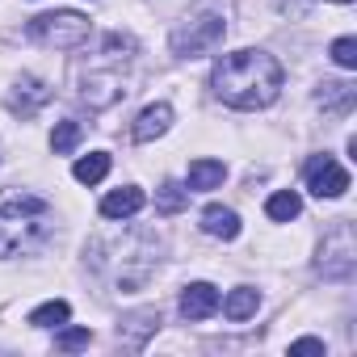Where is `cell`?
I'll return each mask as SVG.
<instances>
[{"label":"cell","mask_w":357,"mask_h":357,"mask_svg":"<svg viewBox=\"0 0 357 357\" xmlns=\"http://www.w3.org/2000/svg\"><path fill=\"white\" fill-rule=\"evenodd\" d=\"M139 211H143V190H135V185L114 190V194L101 202V215H105V219H130V215H139Z\"/></svg>","instance_id":"obj_12"},{"label":"cell","mask_w":357,"mask_h":357,"mask_svg":"<svg viewBox=\"0 0 357 357\" xmlns=\"http://www.w3.org/2000/svg\"><path fill=\"white\" fill-rule=\"evenodd\" d=\"M319 105H332V109H349L353 105V84H344V80H336V84H324L319 89Z\"/></svg>","instance_id":"obj_20"},{"label":"cell","mask_w":357,"mask_h":357,"mask_svg":"<svg viewBox=\"0 0 357 357\" xmlns=\"http://www.w3.org/2000/svg\"><path fill=\"white\" fill-rule=\"evenodd\" d=\"M353 257H357V248H353V227H349V223H340V227L324 240V252H319V273H324V278L344 282V278L353 273Z\"/></svg>","instance_id":"obj_6"},{"label":"cell","mask_w":357,"mask_h":357,"mask_svg":"<svg viewBox=\"0 0 357 357\" xmlns=\"http://www.w3.org/2000/svg\"><path fill=\"white\" fill-rule=\"evenodd\" d=\"M72 172H76V181H80V185H97L101 176L109 172V155H105V151H93V155L76 160V168H72Z\"/></svg>","instance_id":"obj_17"},{"label":"cell","mask_w":357,"mask_h":357,"mask_svg":"<svg viewBox=\"0 0 357 357\" xmlns=\"http://www.w3.org/2000/svg\"><path fill=\"white\" fill-rule=\"evenodd\" d=\"M211 89L231 109H265L282 93V63L269 51H231L215 63Z\"/></svg>","instance_id":"obj_1"},{"label":"cell","mask_w":357,"mask_h":357,"mask_svg":"<svg viewBox=\"0 0 357 357\" xmlns=\"http://www.w3.org/2000/svg\"><path fill=\"white\" fill-rule=\"evenodd\" d=\"M202 231L215 236V240H236L240 236V215L227 211V206H206L202 211Z\"/></svg>","instance_id":"obj_11"},{"label":"cell","mask_w":357,"mask_h":357,"mask_svg":"<svg viewBox=\"0 0 357 357\" xmlns=\"http://www.w3.org/2000/svg\"><path fill=\"white\" fill-rule=\"evenodd\" d=\"M336 5H349V0H336Z\"/></svg>","instance_id":"obj_24"},{"label":"cell","mask_w":357,"mask_h":357,"mask_svg":"<svg viewBox=\"0 0 357 357\" xmlns=\"http://www.w3.org/2000/svg\"><path fill=\"white\" fill-rule=\"evenodd\" d=\"M227 34V22H223V9L215 0H198V5L185 13V22L172 30V51L181 59H198V55H211Z\"/></svg>","instance_id":"obj_4"},{"label":"cell","mask_w":357,"mask_h":357,"mask_svg":"<svg viewBox=\"0 0 357 357\" xmlns=\"http://www.w3.org/2000/svg\"><path fill=\"white\" fill-rule=\"evenodd\" d=\"M47 101H51V89H47L43 80H34V76H22V80H17V89L9 93V109H13V114H22V118L38 114Z\"/></svg>","instance_id":"obj_9"},{"label":"cell","mask_w":357,"mask_h":357,"mask_svg":"<svg viewBox=\"0 0 357 357\" xmlns=\"http://www.w3.org/2000/svg\"><path fill=\"white\" fill-rule=\"evenodd\" d=\"M172 126V109L160 101V105H147L143 114H139V122H135V139L139 143H151V139H160L164 130Z\"/></svg>","instance_id":"obj_10"},{"label":"cell","mask_w":357,"mask_h":357,"mask_svg":"<svg viewBox=\"0 0 357 357\" xmlns=\"http://www.w3.org/2000/svg\"><path fill=\"white\" fill-rule=\"evenodd\" d=\"M93 340V332L89 328H72V332H63L59 340H55V349H84Z\"/></svg>","instance_id":"obj_22"},{"label":"cell","mask_w":357,"mask_h":357,"mask_svg":"<svg viewBox=\"0 0 357 357\" xmlns=\"http://www.w3.org/2000/svg\"><path fill=\"white\" fill-rule=\"evenodd\" d=\"M290 353H324V340L303 336V340H294V344H290Z\"/></svg>","instance_id":"obj_23"},{"label":"cell","mask_w":357,"mask_h":357,"mask_svg":"<svg viewBox=\"0 0 357 357\" xmlns=\"http://www.w3.org/2000/svg\"><path fill=\"white\" fill-rule=\"evenodd\" d=\"M80 135H84V126H80L76 118L59 122V126H55V135H51V147H55V155H68V151H76Z\"/></svg>","instance_id":"obj_19"},{"label":"cell","mask_w":357,"mask_h":357,"mask_svg":"<svg viewBox=\"0 0 357 357\" xmlns=\"http://www.w3.org/2000/svg\"><path fill=\"white\" fill-rule=\"evenodd\" d=\"M55 236V211L38 194H0V257H22Z\"/></svg>","instance_id":"obj_2"},{"label":"cell","mask_w":357,"mask_h":357,"mask_svg":"<svg viewBox=\"0 0 357 357\" xmlns=\"http://www.w3.org/2000/svg\"><path fill=\"white\" fill-rule=\"evenodd\" d=\"M307 190L315 198H340L349 190V172L332 155H311L307 160Z\"/></svg>","instance_id":"obj_7"},{"label":"cell","mask_w":357,"mask_h":357,"mask_svg":"<svg viewBox=\"0 0 357 357\" xmlns=\"http://www.w3.org/2000/svg\"><path fill=\"white\" fill-rule=\"evenodd\" d=\"M219 303H223V298H219V290H215L211 282H190L185 294H181V315L198 324V319H211V315L219 311Z\"/></svg>","instance_id":"obj_8"},{"label":"cell","mask_w":357,"mask_h":357,"mask_svg":"<svg viewBox=\"0 0 357 357\" xmlns=\"http://www.w3.org/2000/svg\"><path fill=\"white\" fill-rule=\"evenodd\" d=\"M223 176H227V168H223V160H194V164H190V190H198V194H206V190H215V185H223Z\"/></svg>","instance_id":"obj_14"},{"label":"cell","mask_w":357,"mask_h":357,"mask_svg":"<svg viewBox=\"0 0 357 357\" xmlns=\"http://www.w3.org/2000/svg\"><path fill=\"white\" fill-rule=\"evenodd\" d=\"M298 211H303V198H298L294 190H278V194L265 202V215H269L273 223H290V219H298Z\"/></svg>","instance_id":"obj_15"},{"label":"cell","mask_w":357,"mask_h":357,"mask_svg":"<svg viewBox=\"0 0 357 357\" xmlns=\"http://www.w3.org/2000/svg\"><path fill=\"white\" fill-rule=\"evenodd\" d=\"M219 307H223V315H227L231 324H244L248 315H257V307H261V294H257L252 286H240V290H231V294H227Z\"/></svg>","instance_id":"obj_13"},{"label":"cell","mask_w":357,"mask_h":357,"mask_svg":"<svg viewBox=\"0 0 357 357\" xmlns=\"http://www.w3.org/2000/svg\"><path fill=\"white\" fill-rule=\"evenodd\" d=\"M130 55H135V38L130 34H105V63L109 68H89L80 76V101H89L93 109L114 105L126 93L122 63H130Z\"/></svg>","instance_id":"obj_3"},{"label":"cell","mask_w":357,"mask_h":357,"mask_svg":"<svg viewBox=\"0 0 357 357\" xmlns=\"http://www.w3.org/2000/svg\"><path fill=\"white\" fill-rule=\"evenodd\" d=\"M68 315H72V307L63 298H51V303H43V307L30 311V324L34 328H59V324H68Z\"/></svg>","instance_id":"obj_18"},{"label":"cell","mask_w":357,"mask_h":357,"mask_svg":"<svg viewBox=\"0 0 357 357\" xmlns=\"http://www.w3.org/2000/svg\"><path fill=\"white\" fill-rule=\"evenodd\" d=\"M26 34L43 47H80L89 38V17L76 13V9H59V13H43L26 26Z\"/></svg>","instance_id":"obj_5"},{"label":"cell","mask_w":357,"mask_h":357,"mask_svg":"<svg viewBox=\"0 0 357 357\" xmlns=\"http://www.w3.org/2000/svg\"><path fill=\"white\" fill-rule=\"evenodd\" d=\"M332 59L340 68H357V38H336L332 43Z\"/></svg>","instance_id":"obj_21"},{"label":"cell","mask_w":357,"mask_h":357,"mask_svg":"<svg viewBox=\"0 0 357 357\" xmlns=\"http://www.w3.org/2000/svg\"><path fill=\"white\" fill-rule=\"evenodd\" d=\"M190 206V190L185 185H176V181H164L155 190V211L160 215H176V211H185Z\"/></svg>","instance_id":"obj_16"}]
</instances>
